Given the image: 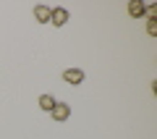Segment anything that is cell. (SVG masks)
Segmentation results:
<instances>
[{"label": "cell", "mask_w": 157, "mask_h": 139, "mask_svg": "<svg viewBox=\"0 0 157 139\" xmlns=\"http://www.w3.org/2000/svg\"><path fill=\"white\" fill-rule=\"evenodd\" d=\"M50 116H52V121H58V123L68 121V118H71V105H66V102H55V108L50 110Z\"/></svg>", "instance_id": "cell-1"}, {"label": "cell", "mask_w": 157, "mask_h": 139, "mask_svg": "<svg viewBox=\"0 0 157 139\" xmlns=\"http://www.w3.org/2000/svg\"><path fill=\"white\" fill-rule=\"evenodd\" d=\"M63 81L71 84V87H76V84L84 81V71H81V68H66V71H63Z\"/></svg>", "instance_id": "cell-2"}, {"label": "cell", "mask_w": 157, "mask_h": 139, "mask_svg": "<svg viewBox=\"0 0 157 139\" xmlns=\"http://www.w3.org/2000/svg\"><path fill=\"white\" fill-rule=\"evenodd\" d=\"M66 21H68V11L66 8H52V13H50V24L52 26H66Z\"/></svg>", "instance_id": "cell-3"}, {"label": "cell", "mask_w": 157, "mask_h": 139, "mask_svg": "<svg viewBox=\"0 0 157 139\" xmlns=\"http://www.w3.org/2000/svg\"><path fill=\"white\" fill-rule=\"evenodd\" d=\"M50 13H52V8L50 6H34V18H37L39 24H50Z\"/></svg>", "instance_id": "cell-4"}, {"label": "cell", "mask_w": 157, "mask_h": 139, "mask_svg": "<svg viewBox=\"0 0 157 139\" xmlns=\"http://www.w3.org/2000/svg\"><path fill=\"white\" fill-rule=\"evenodd\" d=\"M128 16L131 18H141L144 16V3H141V0H131L128 3Z\"/></svg>", "instance_id": "cell-5"}, {"label": "cell", "mask_w": 157, "mask_h": 139, "mask_svg": "<svg viewBox=\"0 0 157 139\" xmlns=\"http://www.w3.org/2000/svg\"><path fill=\"white\" fill-rule=\"evenodd\" d=\"M37 102H39V108H42L45 113H50L52 108H55V102H58V100H55L52 95H39V100H37Z\"/></svg>", "instance_id": "cell-6"}, {"label": "cell", "mask_w": 157, "mask_h": 139, "mask_svg": "<svg viewBox=\"0 0 157 139\" xmlns=\"http://www.w3.org/2000/svg\"><path fill=\"white\" fill-rule=\"evenodd\" d=\"M147 34L157 37V18H147Z\"/></svg>", "instance_id": "cell-7"}, {"label": "cell", "mask_w": 157, "mask_h": 139, "mask_svg": "<svg viewBox=\"0 0 157 139\" xmlns=\"http://www.w3.org/2000/svg\"><path fill=\"white\" fill-rule=\"evenodd\" d=\"M144 16H147V18H157V6H155V3L144 6Z\"/></svg>", "instance_id": "cell-8"}]
</instances>
